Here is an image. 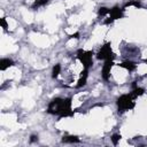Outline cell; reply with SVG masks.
<instances>
[{"instance_id": "6da1fadb", "label": "cell", "mask_w": 147, "mask_h": 147, "mask_svg": "<svg viewBox=\"0 0 147 147\" xmlns=\"http://www.w3.org/2000/svg\"><path fill=\"white\" fill-rule=\"evenodd\" d=\"M47 113L52 114V115H57L61 118L72 116L74 110L71 108V98H67V99L55 98V99H53L47 107Z\"/></svg>"}, {"instance_id": "7a4b0ae2", "label": "cell", "mask_w": 147, "mask_h": 147, "mask_svg": "<svg viewBox=\"0 0 147 147\" xmlns=\"http://www.w3.org/2000/svg\"><path fill=\"white\" fill-rule=\"evenodd\" d=\"M134 96L131 94V93H127V94H123L121 95L116 103H117V107H118V111L121 113H124L126 110H131L134 108L136 103H134Z\"/></svg>"}, {"instance_id": "3957f363", "label": "cell", "mask_w": 147, "mask_h": 147, "mask_svg": "<svg viewBox=\"0 0 147 147\" xmlns=\"http://www.w3.org/2000/svg\"><path fill=\"white\" fill-rule=\"evenodd\" d=\"M77 59L80 61L83 64L84 69H88L93 64V52L92 51H83L78 49L77 51Z\"/></svg>"}, {"instance_id": "277c9868", "label": "cell", "mask_w": 147, "mask_h": 147, "mask_svg": "<svg viewBox=\"0 0 147 147\" xmlns=\"http://www.w3.org/2000/svg\"><path fill=\"white\" fill-rule=\"evenodd\" d=\"M96 59L99 60H113L114 59V53L111 51V47H110V42H106L101 48L100 51L96 53Z\"/></svg>"}, {"instance_id": "5b68a950", "label": "cell", "mask_w": 147, "mask_h": 147, "mask_svg": "<svg viewBox=\"0 0 147 147\" xmlns=\"http://www.w3.org/2000/svg\"><path fill=\"white\" fill-rule=\"evenodd\" d=\"M123 11H124V9L123 8H119L118 6H114L113 8H110V10H109V18H107L106 21H105V24H110V23H113L115 20H118V18H122L123 16H124V14H123Z\"/></svg>"}, {"instance_id": "8992f818", "label": "cell", "mask_w": 147, "mask_h": 147, "mask_svg": "<svg viewBox=\"0 0 147 147\" xmlns=\"http://www.w3.org/2000/svg\"><path fill=\"white\" fill-rule=\"evenodd\" d=\"M114 62L113 60H106L105 61V64L102 67V71H101V76L105 80H108L109 77H110V70H111V67H113Z\"/></svg>"}, {"instance_id": "52a82bcc", "label": "cell", "mask_w": 147, "mask_h": 147, "mask_svg": "<svg viewBox=\"0 0 147 147\" xmlns=\"http://www.w3.org/2000/svg\"><path fill=\"white\" fill-rule=\"evenodd\" d=\"M87 76H88V69H84V70L82 71V74H80V78H79V80H78V83H77V85H76L77 88H79V87H82V86H84V85L86 84Z\"/></svg>"}, {"instance_id": "ba28073f", "label": "cell", "mask_w": 147, "mask_h": 147, "mask_svg": "<svg viewBox=\"0 0 147 147\" xmlns=\"http://www.w3.org/2000/svg\"><path fill=\"white\" fill-rule=\"evenodd\" d=\"M14 65V61L10 60V59H1L0 60V70H6L8 69L9 67Z\"/></svg>"}, {"instance_id": "9c48e42d", "label": "cell", "mask_w": 147, "mask_h": 147, "mask_svg": "<svg viewBox=\"0 0 147 147\" xmlns=\"http://www.w3.org/2000/svg\"><path fill=\"white\" fill-rule=\"evenodd\" d=\"M118 65H121L122 68H124V69H126L129 71H134L136 68H137V64L134 62H132V61H124V62L119 63Z\"/></svg>"}, {"instance_id": "30bf717a", "label": "cell", "mask_w": 147, "mask_h": 147, "mask_svg": "<svg viewBox=\"0 0 147 147\" xmlns=\"http://www.w3.org/2000/svg\"><path fill=\"white\" fill-rule=\"evenodd\" d=\"M62 142H67V144L79 142V138L77 136H65V137L62 138Z\"/></svg>"}, {"instance_id": "8fae6325", "label": "cell", "mask_w": 147, "mask_h": 147, "mask_svg": "<svg viewBox=\"0 0 147 147\" xmlns=\"http://www.w3.org/2000/svg\"><path fill=\"white\" fill-rule=\"evenodd\" d=\"M48 1H49V0H36V1L32 3L31 8H32V9L39 8V7H41V6H45V5H47V3H48Z\"/></svg>"}, {"instance_id": "7c38bea8", "label": "cell", "mask_w": 147, "mask_h": 147, "mask_svg": "<svg viewBox=\"0 0 147 147\" xmlns=\"http://www.w3.org/2000/svg\"><path fill=\"white\" fill-rule=\"evenodd\" d=\"M131 6H134V7H137V8H140L141 7V3L138 1V0H130V1H127L125 5H124V8H127V7H131ZM123 8V9H124Z\"/></svg>"}, {"instance_id": "4fadbf2b", "label": "cell", "mask_w": 147, "mask_h": 147, "mask_svg": "<svg viewBox=\"0 0 147 147\" xmlns=\"http://www.w3.org/2000/svg\"><path fill=\"white\" fill-rule=\"evenodd\" d=\"M144 88H141V87H134L133 88V91L131 92V94L134 96V98H137V96H140V95H142L144 94Z\"/></svg>"}, {"instance_id": "5bb4252c", "label": "cell", "mask_w": 147, "mask_h": 147, "mask_svg": "<svg viewBox=\"0 0 147 147\" xmlns=\"http://www.w3.org/2000/svg\"><path fill=\"white\" fill-rule=\"evenodd\" d=\"M60 71H61V65H60V64H55V65L53 67V70H52V77H53V78H56V77L59 76Z\"/></svg>"}, {"instance_id": "9a60e30c", "label": "cell", "mask_w": 147, "mask_h": 147, "mask_svg": "<svg viewBox=\"0 0 147 147\" xmlns=\"http://www.w3.org/2000/svg\"><path fill=\"white\" fill-rule=\"evenodd\" d=\"M109 8H107V7H100L99 8V11H98V14L100 15V16H105V15H107V14H109Z\"/></svg>"}, {"instance_id": "2e32d148", "label": "cell", "mask_w": 147, "mask_h": 147, "mask_svg": "<svg viewBox=\"0 0 147 147\" xmlns=\"http://www.w3.org/2000/svg\"><path fill=\"white\" fill-rule=\"evenodd\" d=\"M121 138H122V137H121V134H118V133L113 134V137H111V141H113V144H114V145H117V142L119 141Z\"/></svg>"}, {"instance_id": "e0dca14e", "label": "cell", "mask_w": 147, "mask_h": 147, "mask_svg": "<svg viewBox=\"0 0 147 147\" xmlns=\"http://www.w3.org/2000/svg\"><path fill=\"white\" fill-rule=\"evenodd\" d=\"M0 24H1V26L3 28V30H7V29H8V25H7V22H6L5 17L0 18Z\"/></svg>"}, {"instance_id": "ac0fdd59", "label": "cell", "mask_w": 147, "mask_h": 147, "mask_svg": "<svg viewBox=\"0 0 147 147\" xmlns=\"http://www.w3.org/2000/svg\"><path fill=\"white\" fill-rule=\"evenodd\" d=\"M69 38H75V39H78L79 38V32H76V33H72L69 36Z\"/></svg>"}, {"instance_id": "d6986e66", "label": "cell", "mask_w": 147, "mask_h": 147, "mask_svg": "<svg viewBox=\"0 0 147 147\" xmlns=\"http://www.w3.org/2000/svg\"><path fill=\"white\" fill-rule=\"evenodd\" d=\"M36 140H38V137H37V136H31V139H30V141H31V142H34Z\"/></svg>"}, {"instance_id": "ffe728a7", "label": "cell", "mask_w": 147, "mask_h": 147, "mask_svg": "<svg viewBox=\"0 0 147 147\" xmlns=\"http://www.w3.org/2000/svg\"><path fill=\"white\" fill-rule=\"evenodd\" d=\"M145 62H146V63H147V59H146V61H145Z\"/></svg>"}]
</instances>
